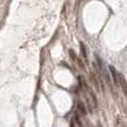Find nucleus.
Returning <instances> with one entry per match:
<instances>
[{
	"instance_id": "423d86ee",
	"label": "nucleus",
	"mask_w": 127,
	"mask_h": 127,
	"mask_svg": "<svg viewBox=\"0 0 127 127\" xmlns=\"http://www.w3.org/2000/svg\"><path fill=\"white\" fill-rule=\"evenodd\" d=\"M80 51H81L82 58L85 60H87V50H86V46H85L84 42H80Z\"/></svg>"
},
{
	"instance_id": "20e7f679",
	"label": "nucleus",
	"mask_w": 127,
	"mask_h": 127,
	"mask_svg": "<svg viewBox=\"0 0 127 127\" xmlns=\"http://www.w3.org/2000/svg\"><path fill=\"white\" fill-rule=\"evenodd\" d=\"M87 91L90 92V95H91V98H92V100H93V104H94V107L95 108H98V99H96V95H95V93L93 91H92L91 88L88 87V90Z\"/></svg>"
},
{
	"instance_id": "f257e3e1",
	"label": "nucleus",
	"mask_w": 127,
	"mask_h": 127,
	"mask_svg": "<svg viewBox=\"0 0 127 127\" xmlns=\"http://www.w3.org/2000/svg\"><path fill=\"white\" fill-rule=\"evenodd\" d=\"M118 82L119 85H121V88H123L124 95L127 94V85H126V80H125V77H124L121 73H118Z\"/></svg>"
},
{
	"instance_id": "f03ea898",
	"label": "nucleus",
	"mask_w": 127,
	"mask_h": 127,
	"mask_svg": "<svg viewBox=\"0 0 127 127\" xmlns=\"http://www.w3.org/2000/svg\"><path fill=\"white\" fill-rule=\"evenodd\" d=\"M109 72H111V74H112V78H113V82L115 86H119V82H118V72L115 71V68H114V66H109Z\"/></svg>"
},
{
	"instance_id": "7ed1b4c3",
	"label": "nucleus",
	"mask_w": 127,
	"mask_h": 127,
	"mask_svg": "<svg viewBox=\"0 0 127 127\" xmlns=\"http://www.w3.org/2000/svg\"><path fill=\"white\" fill-rule=\"evenodd\" d=\"M77 108L78 111H79V113L81 114V115H87V109H86V106H85V104L84 102H81V101H79L77 105Z\"/></svg>"
},
{
	"instance_id": "39448f33",
	"label": "nucleus",
	"mask_w": 127,
	"mask_h": 127,
	"mask_svg": "<svg viewBox=\"0 0 127 127\" xmlns=\"http://www.w3.org/2000/svg\"><path fill=\"white\" fill-rule=\"evenodd\" d=\"M91 81H92V84L94 85L95 90H96V91H100V88H99V81H98V79L95 78V75L93 74V73H91Z\"/></svg>"
},
{
	"instance_id": "0eeeda50",
	"label": "nucleus",
	"mask_w": 127,
	"mask_h": 127,
	"mask_svg": "<svg viewBox=\"0 0 127 127\" xmlns=\"http://www.w3.org/2000/svg\"><path fill=\"white\" fill-rule=\"evenodd\" d=\"M115 126L117 127H126V124L124 123L121 117H117L115 118Z\"/></svg>"
},
{
	"instance_id": "1a4fd4ad",
	"label": "nucleus",
	"mask_w": 127,
	"mask_h": 127,
	"mask_svg": "<svg viewBox=\"0 0 127 127\" xmlns=\"http://www.w3.org/2000/svg\"><path fill=\"white\" fill-rule=\"evenodd\" d=\"M74 119H75V121H77L78 125H79L80 127H82V124H81V121H80V118H79L78 113H75V115H74Z\"/></svg>"
},
{
	"instance_id": "6e6552de",
	"label": "nucleus",
	"mask_w": 127,
	"mask_h": 127,
	"mask_svg": "<svg viewBox=\"0 0 127 127\" xmlns=\"http://www.w3.org/2000/svg\"><path fill=\"white\" fill-rule=\"evenodd\" d=\"M69 55H71V58H72L73 61H77V60H78L77 54H75V52H74L73 50H69Z\"/></svg>"
}]
</instances>
